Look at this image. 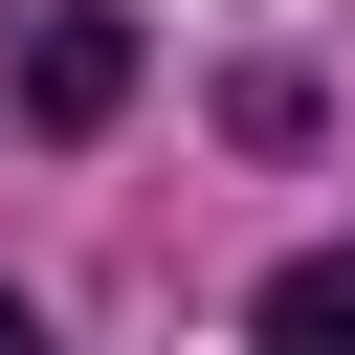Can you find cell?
<instances>
[{
    "mask_svg": "<svg viewBox=\"0 0 355 355\" xmlns=\"http://www.w3.org/2000/svg\"><path fill=\"white\" fill-rule=\"evenodd\" d=\"M133 111V22H44L22 44V133H111Z\"/></svg>",
    "mask_w": 355,
    "mask_h": 355,
    "instance_id": "cell-1",
    "label": "cell"
},
{
    "mask_svg": "<svg viewBox=\"0 0 355 355\" xmlns=\"http://www.w3.org/2000/svg\"><path fill=\"white\" fill-rule=\"evenodd\" d=\"M266 333H288V355H355V244H288V266H266Z\"/></svg>",
    "mask_w": 355,
    "mask_h": 355,
    "instance_id": "cell-2",
    "label": "cell"
},
{
    "mask_svg": "<svg viewBox=\"0 0 355 355\" xmlns=\"http://www.w3.org/2000/svg\"><path fill=\"white\" fill-rule=\"evenodd\" d=\"M0 355H22V288H0Z\"/></svg>",
    "mask_w": 355,
    "mask_h": 355,
    "instance_id": "cell-3",
    "label": "cell"
}]
</instances>
